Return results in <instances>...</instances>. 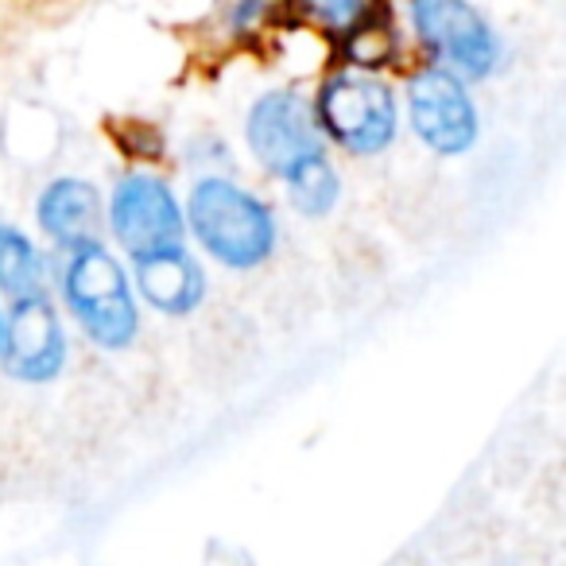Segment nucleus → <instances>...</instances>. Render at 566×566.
I'll return each mask as SVG.
<instances>
[{
  "label": "nucleus",
  "instance_id": "1",
  "mask_svg": "<svg viewBox=\"0 0 566 566\" xmlns=\"http://www.w3.org/2000/svg\"><path fill=\"white\" fill-rule=\"evenodd\" d=\"M182 221L195 233V241L233 272H252L264 264L280 237L275 213L268 210L264 198L226 175H206L190 187Z\"/></svg>",
  "mask_w": 566,
  "mask_h": 566
},
{
  "label": "nucleus",
  "instance_id": "10",
  "mask_svg": "<svg viewBox=\"0 0 566 566\" xmlns=\"http://www.w3.org/2000/svg\"><path fill=\"white\" fill-rule=\"evenodd\" d=\"M136 287L140 300L159 315H190L206 300V272L187 249L159 252V256L136 260Z\"/></svg>",
  "mask_w": 566,
  "mask_h": 566
},
{
  "label": "nucleus",
  "instance_id": "15",
  "mask_svg": "<svg viewBox=\"0 0 566 566\" xmlns=\"http://www.w3.org/2000/svg\"><path fill=\"white\" fill-rule=\"evenodd\" d=\"M0 334H4V315H0Z\"/></svg>",
  "mask_w": 566,
  "mask_h": 566
},
{
  "label": "nucleus",
  "instance_id": "12",
  "mask_svg": "<svg viewBox=\"0 0 566 566\" xmlns=\"http://www.w3.org/2000/svg\"><path fill=\"white\" fill-rule=\"evenodd\" d=\"M283 187H287V198H292V206L303 218H326V213L338 206V195H342L338 167L331 164V156L311 159L292 179H283Z\"/></svg>",
  "mask_w": 566,
  "mask_h": 566
},
{
  "label": "nucleus",
  "instance_id": "6",
  "mask_svg": "<svg viewBox=\"0 0 566 566\" xmlns=\"http://www.w3.org/2000/svg\"><path fill=\"white\" fill-rule=\"evenodd\" d=\"M109 229L117 237L120 249L136 260L159 256V252L187 249V221H182V206L175 190L156 175L133 171L113 187L109 198Z\"/></svg>",
  "mask_w": 566,
  "mask_h": 566
},
{
  "label": "nucleus",
  "instance_id": "2",
  "mask_svg": "<svg viewBox=\"0 0 566 566\" xmlns=\"http://www.w3.org/2000/svg\"><path fill=\"white\" fill-rule=\"evenodd\" d=\"M59 295L74 315L78 331L102 349H128L140 331L133 280L120 260L102 241L63 249L59 264Z\"/></svg>",
  "mask_w": 566,
  "mask_h": 566
},
{
  "label": "nucleus",
  "instance_id": "9",
  "mask_svg": "<svg viewBox=\"0 0 566 566\" xmlns=\"http://www.w3.org/2000/svg\"><path fill=\"white\" fill-rule=\"evenodd\" d=\"M35 221L40 229L63 249H78V244L97 241L105 221V206L102 195H97L94 182L86 179H51L43 187V195L35 198Z\"/></svg>",
  "mask_w": 566,
  "mask_h": 566
},
{
  "label": "nucleus",
  "instance_id": "13",
  "mask_svg": "<svg viewBox=\"0 0 566 566\" xmlns=\"http://www.w3.org/2000/svg\"><path fill=\"white\" fill-rule=\"evenodd\" d=\"M292 4L307 24L326 35H342V40L377 20V0H292Z\"/></svg>",
  "mask_w": 566,
  "mask_h": 566
},
{
  "label": "nucleus",
  "instance_id": "3",
  "mask_svg": "<svg viewBox=\"0 0 566 566\" xmlns=\"http://www.w3.org/2000/svg\"><path fill=\"white\" fill-rule=\"evenodd\" d=\"M311 105H315L318 128L354 156H380L400 128L396 94L369 74H334L323 82Z\"/></svg>",
  "mask_w": 566,
  "mask_h": 566
},
{
  "label": "nucleus",
  "instance_id": "7",
  "mask_svg": "<svg viewBox=\"0 0 566 566\" xmlns=\"http://www.w3.org/2000/svg\"><path fill=\"white\" fill-rule=\"evenodd\" d=\"M408 117L434 156H462L478 140V105L458 74L423 66L408 82Z\"/></svg>",
  "mask_w": 566,
  "mask_h": 566
},
{
  "label": "nucleus",
  "instance_id": "14",
  "mask_svg": "<svg viewBox=\"0 0 566 566\" xmlns=\"http://www.w3.org/2000/svg\"><path fill=\"white\" fill-rule=\"evenodd\" d=\"M268 4L272 0H226V24L233 35H249V32H260L268 17Z\"/></svg>",
  "mask_w": 566,
  "mask_h": 566
},
{
  "label": "nucleus",
  "instance_id": "5",
  "mask_svg": "<svg viewBox=\"0 0 566 566\" xmlns=\"http://www.w3.org/2000/svg\"><path fill=\"white\" fill-rule=\"evenodd\" d=\"M249 151L268 175L292 179L311 159L326 156L323 128L315 120V105L300 90H268L252 102L244 120Z\"/></svg>",
  "mask_w": 566,
  "mask_h": 566
},
{
  "label": "nucleus",
  "instance_id": "8",
  "mask_svg": "<svg viewBox=\"0 0 566 566\" xmlns=\"http://www.w3.org/2000/svg\"><path fill=\"white\" fill-rule=\"evenodd\" d=\"M0 365L24 385H48L66 369V331L48 295L12 303L0 334Z\"/></svg>",
  "mask_w": 566,
  "mask_h": 566
},
{
  "label": "nucleus",
  "instance_id": "11",
  "mask_svg": "<svg viewBox=\"0 0 566 566\" xmlns=\"http://www.w3.org/2000/svg\"><path fill=\"white\" fill-rule=\"evenodd\" d=\"M0 292L12 303L48 295V256L17 226H0Z\"/></svg>",
  "mask_w": 566,
  "mask_h": 566
},
{
  "label": "nucleus",
  "instance_id": "4",
  "mask_svg": "<svg viewBox=\"0 0 566 566\" xmlns=\"http://www.w3.org/2000/svg\"><path fill=\"white\" fill-rule=\"evenodd\" d=\"M408 12L434 66L462 82H481L501 66V40L470 0H408Z\"/></svg>",
  "mask_w": 566,
  "mask_h": 566
}]
</instances>
